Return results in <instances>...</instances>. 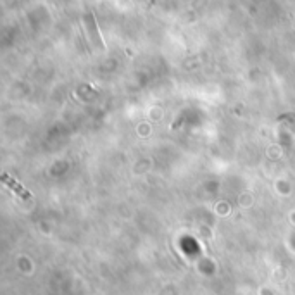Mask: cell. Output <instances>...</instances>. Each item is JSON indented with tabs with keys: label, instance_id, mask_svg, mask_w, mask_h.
Listing matches in <instances>:
<instances>
[{
	"label": "cell",
	"instance_id": "cell-1",
	"mask_svg": "<svg viewBox=\"0 0 295 295\" xmlns=\"http://www.w3.org/2000/svg\"><path fill=\"white\" fill-rule=\"evenodd\" d=\"M3 181H5V183H9L10 185V187H12L14 188V190H16L17 192V194H21V195H23L24 197V199H30V194H26V192H23V188H21L19 187V185H17L16 183V181H12V180H9V174H3Z\"/></svg>",
	"mask_w": 295,
	"mask_h": 295
}]
</instances>
